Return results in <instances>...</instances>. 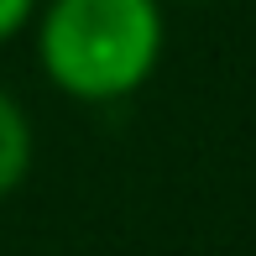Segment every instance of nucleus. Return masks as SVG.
I'll list each match as a JSON object with an SVG mask.
<instances>
[{"label": "nucleus", "mask_w": 256, "mask_h": 256, "mask_svg": "<svg viewBox=\"0 0 256 256\" xmlns=\"http://www.w3.org/2000/svg\"><path fill=\"white\" fill-rule=\"evenodd\" d=\"M32 58L63 100L120 104L142 94L168 52V0H42Z\"/></svg>", "instance_id": "f257e3e1"}, {"label": "nucleus", "mask_w": 256, "mask_h": 256, "mask_svg": "<svg viewBox=\"0 0 256 256\" xmlns=\"http://www.w3.org/2000/svg\"><path fill=\"white\" fill-rule=\"evenodd\" d=\"M42 0H0V48H10L16 37H26L32 21H37Z\"/></svg>", "instance_id": "7ed1b4c3"}, {"label": "nucleus", "mask_w": 256, "mask_h": 256, "mask_svg": "<svg viewBox=\"0 0 256 256\" xmlns=\"http://www.w3.org/2000/svg\"><path fill=\"white\" fill-rule=\"evenodd\" d=\"M178 6H199V0H178Z\"/></svg>", "instance_id": "20e7f679"}, {"label": "nucleus", "mask_w": 256, "mask_h": 256, "mask_svg": "<svg viewBox=\"0 0 256 256\" xmlns=\"http://www.w3.org/2000/svg\"><path fill=\"white\" fill-rule=\"evenodd\" d=\"M32 162H37L32 115H26V104L0 84V199H10V194L32 178Z\"/></svg>", "instance_id": "f03ea898"}]
</instances>
